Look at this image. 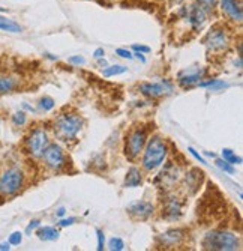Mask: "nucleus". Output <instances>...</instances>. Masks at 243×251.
<instances>
[{"label":"nucleus","mask_w":243,"mask_h":251,"mask_svg":"<svg viewBox=\"0 0 243 251\" xmlns=\"http://www.w3.org/2000/svg\"><path fill=\"white\" fill-rule=\"evenodd\" d=\"M167 153H168V148L161 137H158V135L152 137L144 149L143 167L149 172L158 169L164 163Z\"/></svg>","instance_id":"1"},{"label":"nucleus","mask_w":243,"mask_h":251,"mask_svg":"<svg viewBox=\"0 0 243 251\" xmlns=\"http://www.w3.org/2000/svg\"><path fill=\"white\" fill-rule=\"evenodd\" d=\"M203 247L206 250H219V251H233L240 247L239 238L231 232L213 230L209 232L203 239Z\"/></svg>","instance_id":"2"},{"label":"nucleus","mask_w":243,"mask_h":251,"mask_svg":"<svg viewBox=\"0 0 243 251\" xmlns=\"http://www.w3.org/2000/svg\"><path fill=\"white\" fill-rule=\"evenodd\" d=\"M83 126V121L80 116L77 115H62L57 121H56V134L59 139L62 140H72L77 137V134L81 131Z\"/></svg>","instance_id":"3"},{"label":"nucleus","mask_w":243,"mask_h":251,"mask_svg":"<svg viewBox=\"0 0 243 251\" xmlns=\"http://www.w3.org/2000/svg\"><path fill=\"white\" fill-rule=\"evenodd\" d=\"M24 184V175L18 169H8L0 176V194L14 196L17 194Z\"/></svg>","instance_id":"4"},{"label":"nucleus","mask_w":243,"mask_h":251,"mask_svg":"<svg viewBox=\"0 0 243 251\" xmlns=\"http://www.w3.org/2000/svg\"><path fill=\"white\" fill-rule=\"evenodd\" d=\"M41 156L44 158V163L53 170H62L66 166V155L59 145H48Z\"/></svg>","instance_id":"5"},{"label":"nucleus","mask_w":243,"mask_h":251,"mask_svg":"<svg viewBox=\"0 0 243 251\" xmlns=\"http://www.w3.org/2000/svg\"><path fill=\"white\" fill-rule=\"evenodd\" d=\"M27 146H29V152L33 156H41L42 152L48 146V134L39 128L33 129L27 139Z\"/></svg>","instance_id":"6"},{"label":"nucleus","mask_w":243,"mask_h":251,"mask_svg":"<svg viewBox=\"0 0 243 251\" xmlns=\"http://www.w3.org/2000/svg\"><path fill=\"white\" fill-rule=\"evenodd\" d=\"M146 131L144 129H135L132 131L128 137V143H126V155L134 159L140 155L146 145Z\"/></svg>","instance_id":"7"},{"label":"nucleus","mask_w":243,"mask_h":251,"mask_svg":"<svg viewBox=\"0 0 243 251\" xmlns=\"http://www.w3.org/2000/svg\"><path fill=\"white\" fill-rule=\"evenodd\" d=\"M207 49L212 51H222L227 50L230 45V38L222 29H213L212 32L207 33L204 39Z\"/></svg>","instance_id":"8"},{"label":"nucleus","mask_w":243,"mask_h":251,"mask_svg":"<svg viewBox=\"0 0 243 251\" xmlns=\"http://www.w3.org/2000/svg\"><path fill=\"white\" fill-rule=\"evenodd\" d=\"M140 90L141 94L146 95V97H150V98H159L165 94H170L173 90V86L171 83L168 81H161V83H143L140 86Z\"/></svg>","instance_id":"9"},{"label":"nucleus","mask_w":243,"mask_h":251,"mask_svg":"<svg viewBox=\"0 0 243 251\" xmlns=\"http://www.w3.org/2000/svg\"><path fill=\"white\" fill-rule=\"evenodd\" d=\"M221 9L227 15V18L242 23L243 12H242V5L239 0H221Z\"/></svg>","instance_id":"10"},{"label":"nucleus","mask_w":243,"mask_h":251,"mask_svg":"<svg viewBox=\"0 0 243 251\" xmlns=\"http://www.w3.org/2000/svg\"><path fill=\"white\" fill-rule=\"evenodd\" d=\"M128 212L138 220H146L153 214V204L149 201H144V200L135 201V203H132L128 206Z\"/></svg>","instance_id":"11"},{"label":"nucleus","mask_w":243,"mask_h":251,"mask_svg":"<svg viewBox=\"0 0 243 251\" xmlns=\"http://www.w3.org/2000/svg\"><path fill=\"white\" fill-rule=\"evenodd\" d=\"M204 74H206L204 70H194V68H191L189 71L186 70V71L179 74V84L180 86H191L194 83H198V81H201Z\"/></svg>","instance_id":"12"},{"label":"nucleus","mask_w":243,"mask_h":251,"mask_svg":"<svg viewBox=\"0 0 243 251\" xmlns=\"http://www.w3.org/2000/svg\"><path fill=\"white\" fill-rule=\"evenodd\" d=\"M183 230H168L165 233L161 235V241H162V245L165 247H176V245H179L182 241H183Z\"/></svg>","instance_id":"13"},{"label":"nucleus","mask_w":243,"mask_h":251,"mask_svg":"<svg viewBox=\"0 0 243 251\" xmlns=\"http://www.w3.org/2000/svg\"><path fill=\"white\" fill-rule=\"evenodd\" d=\"M164 214L170 220H177L182 215V203L177 199H170L165 204Z\"/></svg>","instance_id":"14"},{"label":"nucleus","mask_w":243,"mask_h":251,"mask_svg":"<svg viewBox=\"0 0 243 251\" xmlns=\"http://www.w3.org/2000/svg\"><path fill=\"white\" fill-rule=\"evenodd\" d=\"M141 172L140 169L137 167H131L126 173V177H125V187L126 188H135V187H140L141 185Z\"/></svg>","instance_id":"15"},{"label":"nucleus","mask_w":243,"mask_h":251,"mask_svg":"<svg viewBox=\"0 0 243 251\" xmlns=\"http://www.w3.org/2000/svg\"><path fill=\"white\" fill-rule=\"evenodd\" d=\"M189 21H191V25H192L194 27H201V26L204 25V23H206V11H204L201 6L195 5V6L191 9Z\"/></svg>","instance_id":"16"},{"label":"nucleus","mask_w":243,"mask_h":251,"mask_svg":"<svg viewBox=\"0 0 243 251\" xmlns=\"http://www.w3.org/2000/svg\"><path fill=\"white\" fill-rule=\"evenodd\" d=\"M36 235L41 241H56V239H59V230H56L54 227H50V226L39 227Z\"/></svg>","instance_id":"17"},{"label":"nucleus","mask_w":243,"mask_h":251,"mask_svg":"<svg viewBox=\"0 0 243 251\" xmlns=\"http://www.w3.org/2000/svg\"><path fill=\"white\" fill-rule=\"evenodd\" d=\"M0 30H5V32H11V33H20L21 26L17 25L15 21H12L11 18H6L3 15H0Z\"/></svg>","instance_id":"18"},{"label":"nucleus","mask_w":243,"mask_h":251,"mask_svg":"<svg viewBox=\"0 0 243 251\" xmlns=\"http://www.w3.org/2000/svg\"><path fill=\"white\" fill-rule=\"evenodd\" d=\"M17 87V81L11 77H0V95L11 94Z\"/></svg>","instance_id":"19"},{"label":"nucleus","mask_w":243,"mask_h":251,"mask_svg":"<svg viewBox=\"0 0 243 251\" xmlns=\"http://www.w3.org/2000/svg\"><path fill=\"white\" fill-rule=\"evenodd\" d=\"M128 71L126 66L122 65H113V66H107L105 70L102 71L104 77H113V75H119V74H125Z\"/></svg>","instance_id":"20"},{"label":"nucleus","mask_w":243,"mask_h":251,"mask_svg":"<svg viewBox=\"0 0 243 251\" xmlns=\"http://www.w3.org/2000/svg\"><path fill=\"white\" fill-rule=\"evenodd\" d=\"M200 87H210L212 90H219L222 87H227V83L224 81H219V80H209V81H204V83H198Z\"/></svg>","instance_id":"21"},{"label":"nucleus","mask_w":243,"mask_h":251,"mask_svg":"<svg viewBox=\"0 0 243 251\" xmlns=\"http://www.w3.org/2000/svg\"><path fill=\"white\" fill-rule=\"evenodd\" d=\"M108 248L111 251H120L125 248V242L122 241V238H111L108 242Z\"/></svg>","instance_id":"22"},{"label":"nucleus","mask_w":243,"mask_h":251,"mask_svg":"<svg viewBox=\"0 0 243 251\" xmlns=\"http://www.w3.org/2000/svg\"><path fill=\"white\" fill-rule=\"evenodd\" d=\"M216 166L222 170V172H225V173H228V175H234V167H233V164H230V163H227L225 159H218L216 161Z\"/></svg>","instance_id":"23"},{"label":"nucleus","mask_w":243,"mask_h":251,"mask_svg":"<svg viewBox=\"0 0 243 251\" xmlns=\"http://www.w3.org/2000/svg\"><path fill=\"white\" fill-rule=\"evenodd\" d=\"M39 105H41V108H42L44 111H50V110H53V108H54L56 102H54V100H53V98L45 97V98H42V100H41Z\"/></svg>","instance_id":"24"},{"label":"nucleus","mask_w":243,"mask_h":251,"mask_svg":"<svg viewBox=\"0 0 243 251\" xmlns=\"http://www.w3.org/2000/svg\"><path fill=\"white\" fill-rule=\"evenodd\" d=\"M197 3H198V6H201L204 11H212L216 6L218 0H197Z\"/></svg>","instance_id":"25"},{"label":"nucleus","mask_w":243,"mask_h":251,"mask_svg":"<svg viewBox=\"0 0 243 251\" xmlns=\"http://www.w3.org/2000/svg\"><path fill=\"white\" fill-rule=\"evenodd\" d=\"M12 122H14V125H17V126H23V125L26 124V113H23V111L15 113V115L12 116Z\"/></svg>","instance_id":"26"},{"label":"nucleus","mask_w":243,"mask_h":251,"mask_svg":"<svg viewBox=\"0 0 243 251\" xmlns=\"http://www.w3.org/2000/svg\"><path fill=\"white\" fill-rule=\"evenodd\" d=\"M21 241H23V235H21L20 232H14V233L9 236V244H11V245H20Z\"/></svg>","instance_id":"27"},{"label":"nucleus","mask_w":243,"mask_h":251,"mask_svg":"<svg viewBox=\"0 0 243 251\" xmlns=\"http://www.w3.org/2000/svg\"><path fill=\"white\" fill-rule=\"evenodd\" d=\"M96 235H98V250L99 251H102L104 250V242H105V235H104V232L102 230H96Z\"/></svg>","instance_id":"28"},{"label":"nucleus","mask_w":243,"mask_h":251,"mask_svg":"<svg viewBox=\"0 0 243 251\" xmlns=\"http://www.w3.org/2000/svg\"><path fill=\"white\" fill-rule=\"evenodd\" d=\"M116 54H119L120 57H123V59H134V56H132V53L131 51H128V50H125V49H117L116 50Z\"/></svg>","instance_id":"29"},{"label":"nucleus","mask_w":243,"mask_h":251,"mask_svg":"<svg viewBox=\"0 0 243 251\" xmlns=\"http://www.w3.org/2000/svg\"><path fill=\"white\" fill-rule=\"evenodd\" d=\"M188 151H189V152H191V155H192V156H194V158H195V159H197V161H200V163H201V164H207V163H206V161H204V158H203V156H201V155H200V153H197V152H195V149H194V148H189V149H188Z\"/></svg>","instance_id":"30"},{"label":"nucleus","mask_w":243,"mask_h":251,"mask_svg":"<svg viewBox=\"0 0 243 251\" xmlns=\"http://www.w3.org/2000/svg\"><path fill=\"white\" fill-rule=\"evenodd\" d=\"M132 50L138 53H149L150 47H146V45H132Z\"/></svg>","instance_id":"31"},{"label":"nucleus","mask_w":243,"mask_h":251,"mask_svg":"<svg viewBox=\"0 0 243 251\" xmlns=\"http://www.w3.org/2000/svg\"><path fill=\"white\" fill-rule=\"evenodd\" d=\"M39 226H41V221H39V220H33V221H32V223H30V224L27 226L26 232H27V233H30L32 230H35L36 227H39Z\"/></svg>","instance_id":"32"},{"label":"nucleus","mask_w":243,"mask_h":251,"mask_svg":"<svg viewBox=\"0 0 243 251\" xmlns=\"http://www.w3.org/2000/svg\"><path fill=\"white\" fill-rule=\"evenodd\" d=\"M84 62L86 60L81 56H72V57H69V63H74V65H83Z\"/></svg>","instance_id":"33"},{"label":"nucleus","mask_w":243,"mask_h":251,"mask_svg":"<svg viewBox=\"0 0 243 251\" xmlns=\"http://www.w3.org/2000/svg\"><path fill=\"white\" fill-rule=\"evenodd\" d=\"M74 223H75V218H68V220H62L60 226L62 227H68V226H72Z\"/></svg>","instance_id":"34"},{"label":"nucleus","mask_w":243,"mask_h":251,"mask_svg":"<svg viewBox=\"0 0 243 251\" xmlns=\"http://www.w3.org/2000/svg\"><path fill=\"white\" fill-rule=\"evenodd\" d=\"M104 54H105V51H104V49H98V50H95V57L96 59H101V57H104Z\"/></svg>","instance_id":"35"},{"label":"nucleus","mask_w":243,"mask_h":251,"mask_svg":"<svg viewBox=\"0 0 243 251\" xmlns=\"http://www.w3.org/2000/svg\"><path fill=\"white\" fill-rule=\"evenodd\" d=\"M9 245H11L9 242H6V244H0V250H9V248H11Z\"/></svg>","instance_id":"36"},{"label":"nucleus","mask_w":243,"mask_h":251,"mask_svg":"<svg viewBox=\"0 0 243 251\" xmlns=\"http://www.w3.org/2000/svg\"><path fill=\"white\" fill-rule=\"evenodd\" d=\"M135 56H137V57H138V59H140V60H141V62H143V63H144V62H146V57H144V56H143V54H140V53H138V51H135Z\"/></svg>","instance_id":"37"},{"label":"nucleus","mask_w":243,"mask_h":251,"mask_svg":"<svg viewBox=\"0 0 243 251\" xmlns=\"http://www.w3.org/2000/svg\"><path fill=\"white\" fill-rule=\"evenodd\" d=\"M65 212H66V209H65V208H60V209L57 211V215H59V217H63Z\"/></svg>","instance_id":"38"}]
</instances>
